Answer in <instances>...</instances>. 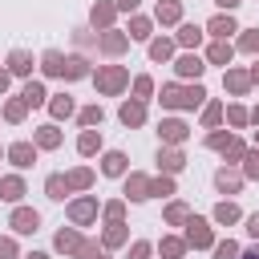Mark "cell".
I'll return each mask as SVG.
<instances>
[{"mask_svg": "<svg viewBox=\"0 0 259 259\" xmlns=\"http://www.w3.org/2000/svg\"><path fill=\"white\" fill-rule=\"evenodd\" d=\"M206 93L194 85V89H178V85H166L162 89V105H174V109H194L198 101H202Z\"/></svg>", "mask_w": 259, "mask_h": 259, "instance_id": "obj_1", "label": "cell"}, {"mask_svg": "<svg viewBox=\"0 0 259 259\" xmlns=\"http://www.w3.org/2000/svg\"><path fill=\"white\" fill-rule=\"evenodd\" d=\"M121 81H125V73H121L117 65H113V69H101V73H97V85H101L105 93H113V89H121Z\"/></svg>", "mask_w": 259, "mask_h": 259, "instance_id": "obj_2", "label": "cell"}, {"mask_svg": "<svg viewBox=\"0 0 259 259\" xmlns=\"http://www.w3.org/2000/svg\"><path fill=\"white\" fill-rule=\"evenodd\" d=\"M36 223H40V219H36V210H24V206H20V210L12 214V227H16L20 235H28V231H36Z\"/></svg>", "mask_w": 259, "mask_h": 259, "instance_id": "obj_3", "label": "cell"}, {"mask_svg": "<svg viewBox=\"0 0 259 259\" xmlns=\"http://www.w3.org/2000/svg\"><path fill=\"white\" fill-rule=\"evenodd\" d=\"M186 239H190L194 247H206V243H210V227H206L202 219H194V223H190V231H186Z\"/></svg>", "mask_w": 259, "mask_h": 259, "instance_id": "obj_4", "label": "cell"}, {"mask_svg": "<svg viewBox=\"0 0 259 259\" xmlns=\"http://www.w3.org/2000/svg\"><path fill=\"white\" fill-rule=\"evenodd\" d=\"M8 158H12L16 166H32V146H28V142H16V146L8 150Z\"/></svg>", "mask_w": 259, "mask_h": 259, "instance_id": "obj_5", "label": "cell"}, {"mask_svg": "<svg viewBox=\"0 0 259 259\" xmlns=\"http://www.w3.org/2000/svg\"><path fill=\"white\" fill-rule=\"evenodd\" d=\"M20 194H24V182H20V178H4V182H0V198H8V202H16Z\"/></svg>", "mask_w": 259, "mask_h": 259, "instance_id": "obj_6", "label": "cell"}, {"mask_svg": "<svg viewBox=\"0 0 259 259\" xmlns=\"http://www.w3.org/2000/svg\"><path fill=\"white\" fill-rule=\"evenodd\" d=\"M93 210H97V206H93V198H81V202H73V206H69V214H73L77 223H89V219H93Z\"/></svg>", "mask_w": 259, "mask_h": 259, "instance_id": "obj_7", "label": "cell"}, {"mask_svg": "<svg viewBox=\"0 0 259 259\" xmlns=\"http://www.w3.org/2000/svg\"><path fill=\"white\" fill-rule=\"evenodd\" d=\"M142 117H146V109H142L138 101H125V105H121V121H125V125H138Z\"/></svg>", "mask_w": 259, "mask_h": 259, "instance_id": "obj_8", "label": "cell"}, {"mask_svg": "<svg viewBox=\"0 0 259 259\" xmlns=\"http://www.w3.org/2000/svg\"><path fill=\"white\" fill-rule=\"evenodd\" d=\"M178 73H182V77H198V73H202V61H198V57H182V61H178Z\"/></svg>", "mask_w": 259, "mask_h": 259, "instance_id": "obj_9", "label": "cell"}, {"mask_svg": "<svg viewBox=\"0 0 259 259\" xmlns=\"http://www.w3.org/2000/svg\"><path fill=\"white\" fill-rule=\"evenodd\" d=\"M20 97H24V105H40V101H45V89H40V85H36V81H28V85H24V93H20Z\"/></svg>", "mask_w": 259, "mask_h": 259, "instance_id": "obj_10", "label": "cell"}, {"mask_svg": "<svg viewBox=\"0 0 259 259\" xmlns=\"http://www.w3.org/2000/svg\"><path fill=\"white\" fill-rule=\"evenodd\" d=\"M162 138H166V142H182V138H186V125H182V121H166V125H162Z\"/></svg>", "mask_w": 259, "mask_h": 259, "instance_id": "obj_11", "label": "cell"}, {"mask_svg": "<svg viewBox=\"0 0 259 259\" xmlns=\"http://www.w3.org/2000/svg\"><path fill=\"white\" fill-rule=\"evenodd\" d=\"M210 32H214V36H227V32H235V20H231V16H214V20H210Z\"/></svg>", "mask_w": 259, "mask_h": 259, "instance_id": "obj_12", "label": "cell"}, {"mask_svg": "<svg viewBox=\"0 0 259 259\" xmlns=\"http://www.w3.org/2000/svg\"><path fill=\"white\" fill-rule=\"evenodd\" d=\"M65 190H69V178L53 174V178H49V198H65Z\"/></svg>", "mask_w": 259, "mask_h": 259, "instance_id": "obj_13", "label": "cell"}, {"mask_svg": "<svg viewBox=\"0 0 259 259\" xmlns=\"http://www.w3.org/2000/svg\"><path fill=\"white\" fill-rule=\"evenodd\" d=\"M125 170V154H105V174H121Z\"/></svg>", "mask_w": 259, "mask_h": 259, "instance_id": "obj_14", "label": "cell"}, {"mask_svg": "<svg viewBox=\"0 0 259 259\" xmlns=\"http://www.w3.org/2000/svg\"><path fill=\"white\" fill-rule=\"evenodd\" d=\"M45 73H65V57L61 53H49L45 57Z\"/></svg>", "mask_w": 259, "mask_h": 259, "instance_id": "obj_15", "label": "cell"}, {"mask_svg": "<svg viewBox=\"0 0 259 259\" xmlns=\"http://www.w3.org/2000/svg\"><path fill=\"white\" fill-rule=\"evenodd\" d=\"M65 77H85V61L81 57H69L65 61Z\"/></svg>", "mask_w": 259, "mask_h": 259, "instance_id": "obj_16", "label": "cell"}, {"mask_svg": "<svg viewBox=\"0 0 259 259\" xmlns=\"http://www.w3.org/2000/svg\"><path fill=\"white\" fill-rule=\"evenodd\" d=\"M121 45H125V36H117V32H109V36H101V49H105V53H117Z\"/></svg>", "mask_w": 259, "mask_h": 259, "instance_id": "obj_17", "label": "cell"}, {"mask_svg": "<svg viewBox=\"0 0 259 259\" xmlns=\"http://www.w3.org/2000/svg\"><path fill=\"white\" fill-rule=\"evenodd\" d=\"M150 57H154V61H166V57H170V40H154V45H150Z\"/></svg>", "mask_w": 259, "mask_h": 259, "instance_id": "obj_18", "label": "cell"}, {"mask_svg": "<svg viewBox=\"0 0 259 259\" xmlns=\"http://www.w3.org/2000/svg\"><path fill=\"white\" fill-rule=\"evenodd\" d=\"M210 61H214V65H223V61H231V45H223V40H219V45L210 49Z\"/></svg>", "mask_w": 259, "mask_h": 259, "instance_id": "obj_19", "label": "cell"}, {"mask_svg": "<svg viewBox=\"0 0 259 259\" xmlns=\"http://www.w3.org/2000/svg\"><path fill=\"white\" fill-rule=\"evenodd\" d=\"M97 142H101V138H97L93 130H85V134H81V154H93V150H97Z\"/></svg>", "mask_w": 259, "mask_h": 259, "instance_id": "obj_20", "label": "cell"}, {"mask_svg": "<svg viewBox=\"0 0 259 259\" xmlns=\"http://www.w3.org/2000/svg\"><path fill=\"white\" fill-rule=\"evenodd\" d=\"M214 182H219V190H235V186H239V174H227V170H219V178H214Z\"/></svg>", "mask_w": 259, "mask_h": 259, "instance_id": "obj_21", "label": "cell"}, {"mask_svg": "<svg viewBox=\"0 0 259 259\" xmlns=\"http://www.w3.org/2000/svg\"><path fill=\"white\" fill-rule=\"evenodd\" d=\"M57 247H61V251H77L81 243H77V235H69V231H61V235H57Z\"/></svg>", "mask_w": 259, "mask_h": 259, "instance_id": "obj_22", "label": "cell"}, {"mask_svg": "<svg viewBox=\"0 0 259 259\" xmlns=\"http://www.w3.org/2000/svg\"><path fill=\"white\" fill-rule=\"evenodd\" d=\"M28 53H12V73H28Z\"/></svg>", "mask_w": 259, "mask_h": 259, "instance_id": "obj_23", "label": "cell"}, {"mask_svg": "<svg viewBox=\"0 0 259 259\" xmlns=\"http://www.w3.org/2000/svg\"><path fill=\"white\" fill-rule=\"evenodd\" d=\"M227 85H231L235 93H243V89H247V73H227Z\"/></svg>", "mask_w": 259, "mask_h": 259, "instance_id": "obj_24", "label": "cell"}, {"mask_svg": "<svg viewBox=\"0 0 259 259\" xmlns=\"http://www.w3.org/2000/svg\"><path fill=\"white\" fill-rule=\"evenodd\" d=\"M36 142H40V146H57L61 138H57V130H53V125H45V130L36 134Z\"/></svg>", "mask_w": 259, "mask_h": 259, "instance_id": "obj_25", "label": "cell"}, {"mask_svg": "<svg viewBox=\"0 0 259 259\" xmlns=\"http://www.w3.org/2000/svg\"><path fill=\"white\" fill-rule=\"evenodd\" d=\"M214 214H219V223H235V219H239V210H235L231 202H223V206H219Z\"/></svg>", "mask_w": 259, "mask_h": 259, "instance_id": "obj_26", "label": "cell"}, {"mask_svg": "<svg viewBox=\"0 0 259 259\" xmlns=\"http://www.w3.org/2000/svg\"><path fill=\"white\" fill-rule=\"evenodd\" d=\"M53 113H57V117L73 113V101H69V97H57V101H53Z\"/></svg>", "mask_w": 259, "mask_h": 259, "instance_id": "obj_27", "label": "cell"}, {"mask_svg": "<svg viewBox=\"0 0 259 259\" xmlns=\"http://www.w3.org/2000/svg\"><path fill=\"white\" fill-rule=\"evenodd\" d=\"M81 121H85V125H97V121H101V109H97V105L81 109Z\"/></svg>", "mask_w": 259, "mask_h": 259, "instance_id": "obj_28", "label": "cell"}, {"mask_svg": "<svg viewBox=\"0 0 259 259\" xmlns=\"http://www.w3.org/2000/svg\"><path fill=\"white\" fill-rule=\"evenodd\" d=\"M158 162H162L166 170H178V166H182V154H158Z\"/></svg>", "mask_w": 259, "mask_h": 259, "instance_id": "obj_29", "label": "cell"}, {"mask_svg": "<svg viewBox=\"0 0 259 259\" xmlns=\"http://www.w3.org/2000/svg\"><path fill=\"white\" fill-rule=\"evenodd\" d=\"M158 20H178V4H162L158 8Z\"/></svg>", "mask_w": 259, "mask_h": 259, "instance_id": "obj_30", "label": "cell"}, {"mask_svg": "<svg viewBox=\"0 0 259 259\" xmlns=\"http://www.w3.org/2000/svg\"><path fill=\"white\" fill-rule=\"evenodd\" d=\"M178 40H182V45H194V40H198V28H194V24H186V28L178 32Z\"/></svg>", "mask_w": 259, "mask_h": 259, "instance_id": "obj_31", "label": "cell"}, {"mask_svg": "<svg viewBox=\"0 0 259 259\" xmlns=\"http://www.w3.org/2000/svg\"><path fill=\"white\" fill-rule=\"evenodd\" d=\"M130 190H134V198H146V190H150V182H146V178H134V182H130Z\"/></svg>", "mask_w": 259, "mask_h": 259, "instance_id": "obj_32", "label": "cell"}, {"mask_svg": "<svg viewBox=\"0 0 259 259\" xmlns=\"http://www.w3.org/2000/svg\"><path fill=\"white\" fill-rule=\"evenodd\" d=\"M162 251H166L170 259H178V255H182V243H178V239H166V243H162Z\"/></svg>", "mask_w": 259, "mask_h": 259, "instance_id": "obj_33", "label": "cell"}, {"mask_svg": "<svg viewBox=\"0 0 259 259\" xmlns=\"http://www.w3.org/2000/svg\"><path fill=\"white\" fill-rule=\"evenodd\" d=\"M235 251H239L235 243H219V251H214V255H219V259H235Z\"/></svg>", "mask_w": 259, "mask_h": 259, "instance_id": "obj_34", "label": "cell"}, {"mask_svg": "<svg viewBox=\"0 0 259 259\" xmlns=\"http://www.w3.org/2000/svg\"><path fill=\"white\" fill-rule=\"evenodd\" d=\"M16 255V247H12V239H0V259H12Z\"/></svg>", "mask_w": 259, "mask_h": 259, "instance_id": "obj_35", "label": "cell"}, {"mask_svg": "<svg viewBox=\"0 0 259 259\" xmlns=\"http://www.w3.org/2000/svg\"><path fill=\"white\" fill-rule=\"evenodd\" d=\"M134 89H138V97H146V93H150V77H138V81H134Z\"/></svg>", "mask_w": 259, "mask_h": 259, "instance_id": "obj_36", "label": "cell"}, {"mask_svg": "<svg viewBox=\"0 0 259 259\" xmlns=\"http://www.w3.org/2000/svg\"><path fill=\"white\" fill-rule=\"evenodd\" d=\"M20 113H24V101H12V105H8V117H12V121H20Z\"/></svg>", "mask_w": 259, "mask_h": 259, "instance_id": "obj_37", "label": "cell"}, {"mask_svg": "<svg viewBox=\"0 0 259 259\" xmlns=\"http://www.w3.org/2000/svg\"><path fill=\"white\" fill-rule=\"evenodd\" d=\"M85 182H89V170H77V174L69 178V186H85Z\"/></svg>", "mask_w": 259, "mask_h": 259, "instance_id": "obj_38", "label": "cell"}, {"mask_svg": "<svg viewBox=\"0 0 259 259\" xmlns=\"http://www.w3.org/2000/svg\"><path fill=\"white\" fill-rule=\"evenodd\" d=\"M243 49H251V53H255V49H259V32H247V36H243Z\"/></svg>", "mask_w": 259, "mask_h": 259, "instance_id": "obj_39", "label": "cell"}, {"mask_svg": "<svg viewBox=\"0 0 259 259\" xmlns=\"http://www.w3.org/2000/svg\"><path fill=\"white\" fill-rule=\"evenodd\" d=\"M247 174H259V154H251V158H247Z\"/></svg>", "mask_w": 259, "mask_h": 259, "instance_id": "obj_40", "label": "cell"}, {"mask_svg": "<svg viewBox=\"0 0 259 259\" xmlns=\"http://www.w3.org/2000/svg\"><path fill=\"white\" fill-rule=\"evenodd\" d=\"M247 231H251V235L259 239V214H251V223H247Z\"/></svg>", "mask_w": 259, "mask_h": 259, "instance_id": "obj_41", "label": "cell"}, {"mask_svg": "<svg viewBox=\"0 0 259 259\" xmlns=\"http://www.w3.org/2000/svg\"><path fill=\"white\" fill-rule=\"evenodd\" d=\"M146 251H150V247H146V243H138V247H134V259H146Z\"/></svg>", "mask_w": 259, "mask_h": 259, "instance_id": "obj_42", "label": "cell"}, {"mask_svg": "<svg viewBox=\"0 0 259 259\" xmlns=\"http://www.w3.org/2000/svg\"><path fill=\"white\" fill-rule=\"evenodd\" d=\"M4 85H8V73H0V93H4Z\"/></svg>", "mask_w": 259, "mask_h": 259, "instance_id": "obj_43", "label": "cell"}, {"mask_svg": "<svg viewBox=\"0 0 259 259\" xmlns=\"http://www.w3.org/2000/svg\"><path fill=\"white\" fill-rule=\"evenodd\" d=\"M219 4H223V8H235V4H239V0H219Z\"/></svg>", "mask_w": 259, "mask_h": 259, "instance_id": "obj_44", "label": "cell"}, {"mask_svg": "<svg viewBox=\"0 0 259 259\" xmlns=\"http://www.w3.org/2000/svg\"><path fill=\"white\" fill-rule=\"evenodd\" d=\"M117 4H121V8H134V4H138V0H117Z\"/></svg>", "mask_w": 259, "mask_h": 259, "instance_id": "obj_45", "label": "cell"}, {"mask_svg": "<svg viewBox=\"0 0 259 259\" xmlns=\"http://www.w3.org/2000/svg\"><path fill=\"white\" fill-rule=\"evenodd\" d=\"M243 259H259V247H255V251H247V255H243Z\"/></svg>", "mask_w": 259, "mask_h": 259, "instance_id": "obj_46", "label": "cell"}, {"mask_svg": "<svg viewBox=\"0 0 259 259\" xmlns=\"http://www.w3.org/2000/svg\"><path fill=\"white\" fill-rule=\"evenodd\" d=\"M28 259H45V255H28Z\"/></svg>", "mask_w": 259, "mask_h": 259, "instance_id": "obj_47", "label": "cell"}, {"mask_svg": "<svg viewBox=\"0 0 259 259\" xmlns=\"http://www.w3.org/2000/svg\"><path fill=\"white\" fill-rule=\"evenodd\" d=\"M255 81H259V65H255Z\"/></svg>", "mask_w": 259, "mask_h": 259, "instance_id": "obj_48", "label": "cell"}]
</instances>
